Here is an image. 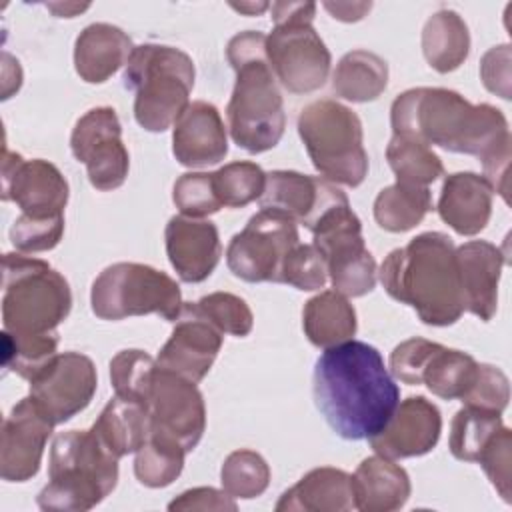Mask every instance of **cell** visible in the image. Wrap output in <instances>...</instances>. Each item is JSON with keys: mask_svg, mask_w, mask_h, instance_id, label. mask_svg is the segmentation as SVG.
<instances>
[{"mask_svg": "<svg viewBox=\"0 0 512 512\" xmlns=\"http://www.w3.org/2000/svg\"><path fill=\"white\" fill-rule=\"evenodd\" d=\"M314 404L344 440H370L392 418L400 388L382 354L360 340L324 348L314 364Z\"/></svg>", "mask_w": 512, "mask_h": 512, "instance_id": "cell-1", "label": "cell"}, {"mask_svg": "<svg viewBox=\"0 0 512 512\" xmlns=\"http://www.w3.org/2000/svg\"><path fill=\"white\" fill-rule=\"evenodd\" d=\"M394 134L480 160L510 142L506 116L492 104H472L456 90L410 88L390 108Z\"/></svg>", "mask_w": 512, "mask_h": 512, "instance_id": "cell-2", "label": "cell"}, {"mask_svg": "<svg viewBox=\"0 0 512 512\" xmlns=\"http://www.w3.org/2000/svg\"><path fill=\"white\" fill-rule=\"evenodd\" d=\"M378 276L388 296L408 304L428 326H450L464 312L456 246L442 232H422L392 250Z\"/></svg>", "mask_w": 512, "mask_h": 512, "instance_id": "cell-3", "label": "cell"}, {"mask_svg": "<svg viewBox=\"0 0 512 512\" xmlns=\"http://www.w3.org/2000/svg\"><path fill=\"white\" fill-rule=\"evenodd\" d=\"M226 58L236 74L226 108L234 144L250 154L274 148L286 128L284 100L266 56V34L246 30L230 38Z\"/></svg>", "mask_w": 512, "mask_h": 512, "instance_id": "cell-4", "label": "cell"}, {"mask_svg": "<svg viewBox=\"0 0 512 512\" xmlns=\"http://www.w3.org/2000/svg\"><path fill=\"white\" fill-rule=\"evenodd\" d=\"M48 484L38 494L42 510L84 512L100 504L118 482V458L92 430H68L54 438Z\"/></svg>", "mask_w": 512, "mask_h": 512, "instance_id": "cell-5", "label": "cell"}, {"mask_svg": "<svg viewBox=\"0 0 512 512\" xmlns=\"http://www.w3.org/2000/svg\"><path fill=\"white\" fill-rule=\"evenodd\" d=\"M304 228L312 232V244L322 254L336 292L358 298L374 290L376 260L364 244L362 222L334 182H324L318 208Z\"/></svg>", "mask_w": 512, "mask_h": 512, "instance_id": "cell-6", "label": "cell"}, {"mask_svg": "<svg viewBox=\"0 0 512 512\" xmlns=\"http://www.w3.org/2000/svg\"><path fill=\"white\" fill-rule=\"evenodd\" d=\"M194 62L174 46H134L124 66V88L134 92V118L148 132H164L190 104Z\"/></svg>", "mask_w": 512, "mask_h": 512, "instance_id": "cell-7", "label": "cell"}, {"mask_svg": "<svg viewBox=\"0 0 512 512\" xmlns=\"http://www.w3.org/2000/svg\"><path fill=\"white\" fill-rule=\"evenodd\" d=\"M72 308L68 280L48 262L8 252L2 256V326L10 334H52Z\"/></svg>", "mask_w": 512, "mask_h": 512, "instance_id": "cell-8", "label": "cell"}, {"mask_svg": "<svg viewBox=\"0 0 512 512\" xmlns=\"http://www.w3.org/2000/svg\"><path fill=\"white\" fill-rule=\"evenodd\" d=\"M298 134L322 178L350 188L364 182L368 154L362 122L352 108L330 98L314 100L298 116Z\"/></svg>", "mask_w": 512, "mask_h": 512, "instance_id": "cell-9", "label": "cell"}, {"mask_svg": "<svg viewBox=\"0 0 512 512\" xmlns=\"http://www.w3.org/2000/svg\"><path fill=\"white\" fill-rule=\"evenodd\" d=\"M274 30L266 36V56L276 80L294 94H308L322 88L330 74V50L312 20L314 2L270 4Z\"/></svg>", "mask_w": 512, "mask_h": 512, "instance_id": "cell-10", "label": "cell"}, {"mask_svg": "<svg viewBox=\"0 0 512 512\" xmlns=\"http://www.w3.org/2000/svg\"><path fill=\"white\" fill-rule=\"evenodd\" d=\"M90 306L102 320L158 314L176 322L184 302L180 286L166 272L148 264L116 262L92 282Z\"/></svg>", "mask_w": 512, "mask_h": 512, "instance_id": "cell-11", "label": "cell"}, {"mask_svg": "<svg viewBox=\"0 0 512 512\" xmlns=\"http://www.w3.org/2000/svg\"><path fill=\"white\" fill-rule=\"evenodd\" d=\"M296 244H300V236L292 218L260 210L232 236L226 264L244 282H280L282 264Z\"/></svg>", "mask_w": 512, "mask_h": 512, "instance_id": "cell-12", "label": "cell"}, {"mask_svg": "<svg viewBox=\"0 0 512 512\" xmlns=\"http://www.w3.org/2000/svg\"><path fill=\"white\" fill-rule=\"evenodd\" d=\"M70 150L86 166L88 180L96 190L110 192L126 182L130 156L114 108L98 106L80 116L70 134Z\"/></svg>", "mask_w": 512, "mask_h": 512, "instance_id": "cell-13", "label": "cell"}, {"mask_svg": "<svg viewBox=\"0 0 512 512\" xmlns=\"http://www.w3.org/2000/svg\"><path fill=\"white\" fill-rule=\"evenodd\" d=\"M146 408L150 432L178 440L186 452L196 448L206 430L204 396L196 382L156 364Z\"/></svg>", "mask_w": 512, "mask_h": 512, "instance_id": "cell-14", "label": "cell"}, {"mask_svg": "<svg viewBox=\"0 0 512 512\" xmlns=\"http://www.w3.org/2000/svg\"><path fill=\"white\" fill-rule=\"evenodd\" d=\"M96 386L94 362L70 350L56 354L30 380V396L54 424H64L92 402Z\"/></svg>", "mask_w": 512, "mask_h": 512, "instance_id": "cell-15", "label": "cell"}, {"mask_svg": "<svg viewBox=\"0 0 512 512\" xmlns=\"http://www.w3.org/2000/svg\"><path fill=\"white\" fill-rule=\"evenodd\" d=\"M68 182L48 160H24L4 148L2 156V200L14 202L22 214L32 218L64 216L68 204Z\"/></svg>", "mask_w": 512, "mask_h": 512, "instance_id": "cell-16", "label": "cell"}, {"mask_svg": "<svg viewBox=\"0 0 512 512\" xmlns=\"http://www.w3.org/2000/svg\"><path fill=\"white\" fill-rule=\"evenodd\" d=\"M56 424L28 394L12 406L2 422L0 476L6 482H26L40 470L46 442Z\"/></svg>", "mask_w": 512, "mask_h": 512, "instance_id": "cell-17", "label": "cell"}, {"mask_svg": "<svg viewBox=\"0 0 512 512\" xmlns=\"http://www.w3.org/2000/svg\"><path fill=\"white\" fill-rule=\"evenodd\" d=\"M222 348V332L198 310L196 302L182 306L168 342L160 348L156 364L192 382H200Z\"/></svg>", "mask_w": 512, "mask_h": 512, "instance_id": "cell-18", "label": "cell"}, {"mask_svg": "<svg viewBox=\"0 0 512 512\" xmlns=\"http://www.w3.org/2000/svg\"><path fill=\"white\" fill-rule=\"evenodd\" d=\"M442 416L436 404L424 396H410L398 402L388 424L368 442L372 450L390 460L424 456L440 440Z\"/></svg>", "mask_w": 512, "mask_h": 512, "instance_id": "cell-19", "label": "cell"}, {"mask_svg": "<svg viewBox=\"0 0 512 512\" xmlns=\"http://www.w3.org/2000/svg\"><path fill=\"white\" fill-rule=\"evenodd\" d=\"M164 242L178 278L190 284L206 280L222 256L218 228L204 218L172 216L164 230Z\"/></svg>", "mask_w": 512, "mask_h": 512, "instance_id": "cell-20", "label": "cell"}, {"mask_svg": "<svg viewBox=\"0 0 512 512\" xmlns=\"http://www.w3.org/2000/svg\"><path fill=\"white\" fill-rule=\"evenodd\" d=\"M172 154L178 164L188 168H204L224 160L228 136L214 104L196 100L186 106L172 126Z\"/></svg>", "mask_w": 512, "mask_h": 512, "instance_id": "cell-21", "label": "cell"}, {"mask_svg": "<svg viewBox=\"0 0 512 512\" xmlns=\"http://www.w3.org/2000/svg\"><path fill=\"white\" fill-rule=\"evenodd\" d=\"M458 278L464 310L482 322L492 320L498 308V284L504 268V254L486 240H470L456 248Z\"/></svg>", "mask_w": 512, "mask_h": 512, "instance_id": "cell-22", "label": "cell"}, {"mask_svg": "<svg viewBox=\"0 0 512 512\" xmlns=\"http://www.w3.org/2000/svg\"><path fill=\"white\" fill-rule=\"evenodd\" d=\"M492 188L476 172H454L444 178L436 204L438 216L460 236L480 234L492 214Z\"/></svg>", "mask_w": 512, "mask_h": 512, "instance_id": "cell-23", "label": "cell"}, {"mask_svg": "<svg viewBox=\"0 0 512 512\" xmlns=\"http://www.w3.org/2000/svg\"><path fill=\"white\" fill-rule=\"evenodd\" d=\"M134 44L130 36L108 22L88 24L74 42L76 74L88 84H102L126 66Z\"/></svg>", "mask_w": 512, "mask_h": 512, "instance_id": "cell-24", "label": "cell"}, {"mask_svg": "<svg viewBox=\"0 0 512 512\" xmlns=\"http://www.w3.org/2000/svg\"><path fill=\"white\" fill-rule=\"evenodd\" d=\"M356 508L352 476L320 466L304 474L276 502V512H346Z\"/></svg>", "mask_w": 512, "mask_h": 512, "instance_id": "cell-25", "label": "cell"}, {"mask_svg": "<svg viewBox=\"0 0 512 512\" xmlns=\"http://www.w3.org/2000/svg\"><path fill=\"white\" fill-rule=\"evenodd\" d=\"M354 504L362 512H392L400 510L410 498L408 472L394 460L380 454L364 458L354 476Z\"/></svg>", "mask_w": 512, "mask_h": 512, "instance_id": "cell-26", "label": "cell"}, {"mask_svg": "<svg viewBox=\"0 0 512 512\" xmlns=\"http://www.w3.org/2000/svg\"><path fill=\"white\" fill-rule=\"evenodd\" d=\"M102 446L118 460L136 454L150 436L148 408L140 402L114 396L90 428Z\"/></svg>", "mask_w": 512, "mask_h": 512, "instance_id": "cell-27", "label": "cell"}, {"mask_svg": "<svg viewBox=\"0 0 512 512\" xmlns=\"http://www.w3.org/2000/svg\"><path fill=\"white\" fill-rule=\"evenodd\" d=\"M302 328L314 346L332 348L354 338L356 310L344 294L324 290L304 304Z\"/></svg>", "mask_w": 512, "mask_h": 512, "instance_id": "cell-28", "label": "cell"}, {"mask_svg": "<svg viewBox=\"0 0 512 512\" xmlns=\"http://www.w3.org/2000/svg\"><path fill=\"white\" fill-rule=\"evenodd\" d=\"M320 176H306L294 170H272L266 174L264 192L258 198L260 210H270L306 224L312 216L322 188Z\"/></svg>", "mask_w": 512, "mask_h": 512, "instance_id": "cell-29", "label": "cell"}, {"mask_svg": "<svg viewBox=\"0 0 512 512\" xmlns=\"http://www.w3.org/2000/svg\"><path fill=\"white\" fill-rule=\"evenodd\" d=\"M422 54L440 74L454 72L470 54V32L454 10L434 12L422 28Z\"/></svg>", "mask_w": 512, "mask_h": 512, "instance_id": "cell-30", "label": "cell"}, {"mask_svg": "<svg viewBox=\"0 0 512 512\" xmlns=\"http://www.w3.org/2000/svg\"><path fill=\"white\" fill-rule=\"evenodd\" d=\"M388 86V62L370 50L346 52L332 74L336 96L350 102H372Z\"/></svg>", "mask_w": 512, "mask_h": 512, "instance_id": "cell-31", "label": "cell"}, {"mask_svg": "<svg viewBox=\"0 0 512 512\" xmlns=\"http://www.w3.org/2000/svg\"><path fill=\"white\" fill-rule=\"evenodd\" d=\"M432 210L430 188L394 182L382 188L374 200V220L386 232H408Z\"/></svg>", "mask_w": 512, "mask_h": 512, "instance_id": "cell-32", "label": "cell"}, {"mask_svg": "<svg viewBox=\"0 0 512 512\" xmlns=\"http://www.w3.org/2000/svg\"><path fill=\"white\" fill-rule=\"evenodd\" d=\"M478 366L468 352L440 346L422 374V384L438 398L462 400L476 382Z\"/></svg>", "mask_w": 512, "mask_h": 512, "instance_id": "cell-33", "label": "cell"}, {"mask_svg": "<svg viewBox=\"0 0 512 512\" xmlns=\"http://www.w3.org/2000/svg\"><path fill=\"white\" fill-rule=\"evenodd\" d=\"M386 160L396 176V182L428 188L444 174L440 156L424 142L394 134L386 146Z\"/></svg>", "mask_w": 512, "mask_h": 512, "instance_id": "cell-34", "label": "cell"}, {"mask_svg": "<svg viewBox=\"0 0 512 512\" xmlns=\"http://www.w3.org/2000/svg\"><path fill=\"white\" fill-rule=\"evenodd\" d=\"M186 448L160 432H150L134 458V474L148 488L170 486L184 468Z\"/></svg>", "mask_w": 512, "mask_h": 512, "instance_id": "cell-35", "label": "cell"}, {"mask_svg": "<svg viewBox=\"0 0 512 512\" xmlns=\"http://www.w3.org/2000/svg\"><path fill=\"white\" fill-rule=\"evenodd\" d=\"M502 426L500 412L474 406L460 408L450 424L448 446L452 456L464 462H478L482 450Z\"/></svg>", "mask_w": 512, "mask_h": 512, "instance_id": "cell-36", "label": "cell"}, {"mask_svg": "<svg viewBox=\"0 0 512 512\" xmlns=\"http://www.w3.org/2000/svg\"><path fill=\"white\" fill-rule=\"evenodd\" d=\"M58 332L18 336L2 330V366L32 380L58 352Z\"/></svg>", "mask_w": 512, "mask_h": 512, "instance_id": "cell-37", "label": "cell"}, {"mask_svg": "<svg viewBox=\"0 0 512 512\" xmlns=\"http://www.w3.org/2000/svg\"><path fill=\"white\" fill-rule=\"evenodd\" d=\"M220 482L232 498H258L270 484L268 462L254 450H234L220 468Z\"/></svg>", "mask_w": 512, "mask_h": 512, "instance_id": "cell-38", "label": "cell"}, {"mask_svg": "<svg viewBox=\"0 0 512 512\" xmlns=\"http://www.w3.org/2000/svg\"><path fill=\"white\" fill-rule=\"evenodd\" d=\"M156 360L138 348L120 350L110 360V382L116 396L140 402L146 406Z\"/></svg>", "mask_w": 512, "mask_h": 512, "instance_id": "cell-39", "label": "cell"}, {"mask_svg": "<svg viewBox=\"0 0 512 512\" xmlns=\"http://www.w3.org/2000/svg\"><path fill=\"white\" fill-rule=\"evenodd\" d=\"M216 194L222 208H242L258 200L264 192L266 172L256 162H230L212 172Z\"/></svg>", "mask_w": 512, "mask_h": 512, "instance_id": "cell-40", "label": "cell"}, {"mask_svg": "<svg viewBox=\"0 0 512 512\" xmlns=\"http://www.w3.org/2000/svg\"><path fill=\"white\" fill-rule=\"evenodd\" d=\"M172 202L182 216L206 218L222 208L214 188L212 172H186L172 188Z\"/></svg>", "mask_w": 512, "mask_h": 512, "instance_id": "cell-41", "label": "cell"}, {"mask_svg": "<svg viewBox=\"0 0 512 512\" xmlns=\"http://www.w3.org/2000/svg\"><path fill=\"white\" fill-rule=\"evenodd\" d=\"M198 310L222 332L232 336H248L254 326V316L246 300L230 292H212L196 302Z\"/></svg>", "mask_w": 512, "mask_h": 512, "instance_id": "cell-42", "label": "cell"}, {"mask_svg": "<svg viewBox=\"0 0 512 512\" xmlns=\"http://www.w3.org/2000/svg\"><path fill=\"white\" fill-rule=\"evenodd\" d=\"M328 270L322 254L314 244H296L286 256L280 272V284L294 286L304 292L324 288Z\"/></svg>", "mask_w": 512, "mask_h": 512, "instance_id": "cell-43", "label": "cell"}, {"mask_svg": "<svg viewBox=\"0 0 512 512\" xmlns=\"http://www.w3.org/2000/svg\"><path fill=\"white\" fill-rule=\"evenodd\" d=\"M64 234V216L32 218L20 214L10 226V242L22 254L46 252L58 246Z\"/></svg>", "mask_w": 512, "mask_h": 512, "instance_id": "cell-44", "label": "cell"}, {"mask_svg": "<svg viewBox=\"0 0 512 512\" xmlns=\"http://www.w3.org/2000/svg\"><path fill=\"white\" fill-rule=\"evenodd\" d=\"M478 464L486 472L488 480L496 488V492L502 496L504 502H510L512 498V432L502 426L494 438L488 442V446L482 450Z\"/></svg>", "mask_w": 512, "mask_h": 512, "instance_id": "cell-45", "label": "cell"}, {"mask_svg": "<svg viewBox=\"0 0 512 512\" xmlns=\"http://www.w3.org/2000/svg\"><path fill=\"white\" fill-rule=\"evenodd\" d=\"M442 344L426 338H408L400 342L390 354V374L404 384H422V374Z\"/></svg>", "mask_w": 512, "mask_h": 512, "instance_id": "cell-46", "label": "cell"}, {"mask_svg": "<svg viewBox=\"0 0 512 512\" xmlns=\"http://www.w3.org/2000/svg\"><path fill=\"white\" fill-rule=\"evenodd\" d=\"M508 400H510L508 376L492 364L478 366L476 382L462 398L464 406L484 408V410H492V412H500V414L508 406Z\"/></svg>", "mask_w": 512, "mask_h": 512, "instance_id": "cell-47", "label": "cell"}, {"mask_svg": "<svg viewBox=\"0 0 512 512\" xmlns=\"http://www.w3.org/2000/svg\"><path fill=\"white\" fill-rule=\"evenodd\" d=\"M484 86L504 100H510V44L490 48L480 62Z\"/></svg>", "mask_w": 512, "mask_h": 512, "instance_id": "cell-48", "label": "cell"}, {"mask_svg": "<svg viewBox=\"0 0 512 512\" xmlns=\"http://www.w3.org/2000/svg\"><path fill=\"white\" fill-rule=\"evenodd\" d=\"M236 502L224 490L200 486L182 492L168 504V510H236Z\"/></svg>", "mask_w": 512, "mask_h": 512, "instance_id": "cell-49", "label": "cell"}, {"mask_svg": "<svg viewBox=\"0 0 512 512\" xmlns=\"http://www.w3.org/2000/svg\"><path fill=\"white\" fill-rule=\"evenodd\" d=\"M510 150H512V140L498 146L494 152H490L486 158H482V168H484V180L490 184L492 192H498L502 200L508 204V192H510Z\"/></svg>", "mask_w": 512, "mask_h": 512, "instance_id": "cell-50", "label": "cell"}, {"mask_svg": "<svg viewBox=\"0 0 512 512\" xmlns=\"http://www.w3.org/2000/svg\"><path fill=\"white\" fill-rule=\"evenodd\" d=\"M324 8L332 14V18L342 20V22H358L370 12L372 4L370 2H326Z\"/></svg>", "mask_w": 512, "mask_h": 512, "instance_id": "cell-51", "label": "cell"}, {"mask_svg": "<svg viewBox=\"0 0 512 512\" xmlns=\"http://www.w3.org/2000/svg\"><path fill=\"white\" fill-rule=\"evenodd\" d=\"M230 8H234V10H238V12H242V14H248V16H256V14H260V12H264V10H268L270 8V4L268 2H230Z\"/></svg>", "mask_w": 512, "mask_h": 512, "instance_id": "cell-52", "label": "cell"}, {"mask_svg": "<svg viewBox=\"0 0 512 512\" xmlns=\"http://www.w3.org/2000/svg\"><path fill=\"white\" fill-rule=\"evenodd\" d=\"M50 10L56 12L60 18H74L76 12H82L88 8V4H48Z\"/></svg>", "mask_w": 512, "mask_h": 512, "instance_id": "cell-53", "label": "cell"}]
</instances>
